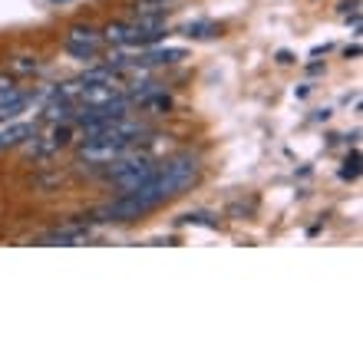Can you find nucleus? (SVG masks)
Listing matches in <instances>:
<instances>
[{"label": "nucleus", "instance_id": "nucleus-7", "mask_svg": "<svg viewBox=\"0 0 363 363\" xmlns=\"http://www.w3.org/2000/svg\"><path fill=\"white\" fill-rule=\"evenodd\" d=\"M182 37H189V40H215V37H221V23H215V20H189V23L182 27Z\"/></svg>", "mask_w": 363, "mask_h": 363}, {"label": "nucleus", "instance_id": "nucleus-6", "mask_svg": "<svg viewBox=\"0 0 363 363\" xmlns=\"http://www.w3.org/2000/svg\"><path fill=\"white\" fill-rule=\"evenodd\" d=\"M43 245H83V241H89V228L86 225H67V228H57L50 231V235H43Z\"/></svg>", "mask_w": 363, "mask_h": 363}, {"label": "nucleus", "instance_id": "nucleus-3", "mask_svg": "<svg viewBox=\"0 0 363 363\" xmlns=\"http://www.w3.org/2000/svg\"><path fill=\"white\" fill-rule=\"evenodd\" d=\"M33 96L30 89H13V93L0 103V123H13V119H20V113H27V106L33 103Z\"/></svg>", "mask_w": 363, "mask_h": 363}, {"label": "nucleus", "instance_id": "nucleus-12", "mask_svg": "<svg viewBox=\"0 0 363 363\" xmlns=\"http://www.w3.org/2000/svg\"><path fill=\"white\" fill-rule=\"evenodd\" d=\"M182 225H205V228H218V215H211V211H189V215H182Z\"/></svg>", "mask_w": 363, "mask_h": 363}, {"label": "nucleus", "instance_id": "nucleus-1", "mask_svg": "<svg viewBox=\"0 0 363 363\" xmlns=\"http://www.w3.org/2000/svg\"><path fill=\"white\" fill-rule=\"evenodd\" d=\"M103 30L89 27V23H73L67 30V40H63V50H67L73 60H83V63H96L99 53H103Z\"/></svg>", "mask_w": 363, "mask_h": 363}, {"label": "nucleus", "instance_id": "nucleus-10", "mask_svg": "<svg viewBox=\"0 0 363 363\" xmlns=\"http://www.w3.org/2000/svg\"><path fill=\"white\" fill-rule=\"evenodd\" d=\"M165 10L169 7H165L162 0H139L133 17H165Z\"/></svg>", "mask_w": 363, "mask_h": 363}, {"label": "nucleus", "instance_id": "nucleus-17", "mask_svg": "<svg viewBox=\"0 0 363 363\" xmlns=\"http://www.w3.org/2000/svg\"><path fill=\"white\" fill-rule=\"evenodd\" d=\"M277 63H284V67H287V63H294V57L284 50V53H277Z\"/></svg>", "mask_w": 363, "mask_h": 363}, {"label": "nucleus", "instance_id": "nucleus-8", "mask_svg": "<svg viewBox=\"0 0 363 363\" xmlns=\"http://www.w3.org/2000/svg\"><path fill=\"white\" fill-rule=\"evenodd\" d=\"M103 40L113 47H133V20H116L103 30Z\"/></svg>", "mask_w": 363, "mask_h": 363}, {"label": "nucleus", "instance_id": "nucleus-11", "mask_svg": "<svg viewBox=\"0 0 363 363\" xmlns=\"http://www.w3.org/2000/svg\"><path fill=\"white\" fill-rule=\"evenodd\" d=\"M143 109H152V113H169V109H172V99H169V96L162 93V89H159V93H152V96H145L143 103Z\"/></svg>", "mask_w": 363, "mask_h": 363}, {"label": "nucleus", "instance_id": "nucleus-2", "mask_svg": "<svg viewBox=\"0 0 363 363\" xmlns=\"http://www.w3.org/2000/svg\"><path fill=\"white\" fill-rule=\"evenodd\" d=\"M189 60V50H179V47H159V50H145L143 57L129 60V67L143 69V67H172V63H182Z\"/></svg>", "mask_w": 363, "mask_h": 363}, {"label": "nucleus", "instance_id": "nucleus-16", "mask_svg": "<svg viewBox=\"0 0 363 363\" xmlns=\"http://www.w3.org/2000/svg\"><path fill=\"white\" fill-rule=\"evenodd\" d=\"M340 13H344V17H350V13H360V0H344V4H340Z\"/></svg>", "mask_w": 363, "mask_h": 363}, {"label": "nucleus", "instance_id": "nucleus-4", "mask_svg": "<svg viewBox=\"0 0 363 363\" xmlns=\"http://www.w3.org/2000/svg\"><path fill=\"white\" fill-rule=\"evenodd\" d=\"M33 135H37V123H17V119H13V123L0 133V152H4V149H17V145L30 143Z\"/></svg>", "mask_w": 363, "mask_h": 363}, {"label": "nucleus", "instance_id": "nucleus-5", "mask_svg": "<svg viewBox=\"0 0 363 363\" xmlns=\"http://www.w3.org/2000/svg\"><path fill=\"white\" fill-rule=\"evenodd\" d=\"M73 116H77V103H73V99H63V96L50 93V103L43 106L40 119H43V123H69Z\"/></svg>", "mask_w": 363, "mask_h": 363}, {"label": "nucleus", "instance_id": "nucleus-19", "mask_svg": "<svg viewBox=\"0 0 363 363\" xmlns=\"http://www.w3.org/2000/svg\"><path fill=\"white\" fill-rule=\"evenodd\" d=\"M162 4H169V0H162Z\"/></svg>", "mask_w": 363, "mask_h": 363}, {"label": "nucleus", "instance_id": "nucleus-15", "mask_svg": "<svg viewBox=\"0 0 363 363\" xmlns=\"http://www.w3.org/2000/svg\"><path fill=\"white\" fill-rule=\"evenodd\" d=\"M340 175H344V179H357V175H360V155L357 152L350 155V159H347V169Z\"/></svg>", "mask_w": 363, "mask_h": 363}, {"label": "nucleus", "instance_id": "nucleus-9", "mask_svg": "<svg viewBox=\"0 0 363 363\" xmlns=\"http://www.w3.org/2000/svg\"><path fill=\"white\" fill-rule=\"evenodd\" d=\"M7 73L13 79L17 77H33L40 73V57H30V53H17V57L7 60Z\"/></svg>", "mask_w": 363, "mask_h": 363}, {"label": "nucleus", "instance_id": "nucleus-13", "mask_svg": "<svg viewBox=\"0 0 363 363\" xmlns=\"http://www.w3.org/2000/svg\"><path fill=\"white\" fill-rule=\"evenodd\" d=\"M13 89H17V79H13L7 69H4V73H0V103H4V99H7Z\"/></svg>", "mask_w": 363, "mask_h": 363}, {"label": "nucleus", "instance_id": "nucleus-14", "mask_svg": "<svg viewBox=\"0 0 363 363\" xmlns=\"http://www.w3.org/2000/svg\"><path fill=\"white\" fill-rule=\"evenodd\" d=\"M50 139H53L60 149H63V145H69V125H57V129L50 133Z\"/></svg>", "mask_w": 363, "mask_h": 363}, {"label": "nucleus", "instance_id": "nucleus-18", "mask_svg": "<svg viewBox=\"0 0 363 363\" xmlns=\"http://www.w3.org/2000/svg\"><path fill=\"white\" fill-rule=\"evenodd\" d=\"M50 4H69V0H50Z\"/></svg>", "mask_w": 363, "mask_h": 363}]
</instances>
